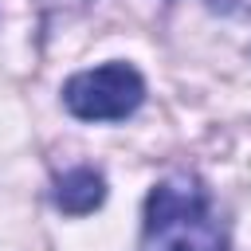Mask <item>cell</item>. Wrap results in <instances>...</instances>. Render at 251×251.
I'll return each mask as SVG.
<instances>
[{
	"label": "cell",
	"instance_id": "cell-4",
	"mask_svg": "<svg viewBox=\"0 0 251 251\" xmlns=\"http://www.w3.org/2000/svg\"><path fill=\"white\" fill-rule=\"evenodd\" d=\"M43 8H75V4H86V0H39Z\"/></svg>",
	"mask_w": 251,
	"mask_h": 251
},
{
	"label": "cell",
	"instance_id": "cell-3",
	"mask_svg": "<svg viewBox=\"0 0 251 251\" xmlns=\"http://www.w3.org/2000/svg\"><path fill=\"white\" fill-rule=\"evenodd\" d=\"M51 196H55V204L67 216H86V212H94L106 200V180H102L98 169L75 165V169H67V173L55 176V192Z\"/></svg>",
	"mask_w": 251,
	"mask_h": 251
},
{
	"label": "cell",
	"instance_id": "cell-2",
	"mask_svg": "<svg viewBox=\"0 0 251 251\" xmlns=\"http://www.w3.org/2000/svg\"><path fill=\"white\" fill-rule=\"evenodd\" d=\"M145 102V78L129 63L78 71L63 82V106L78 122H122Z\"/></svg>",
	"mask_w": 251,
	"mask_h": 251
},
{
	"label": "cell",
	"instance_id": "cell-1",
	"mask_svg": "<svg viewBox=\"0 0 251 251\" xmlns=\"http://www.w3.org/2000/svg\"><path fill=\"white\" fill-rule=\"evenodd\" d=\"M137 251H227V224L196 173H169L149 192Z\"/></svg>",
	"mask_w": 251,
	"mask_h": 251
}]
</instances>
